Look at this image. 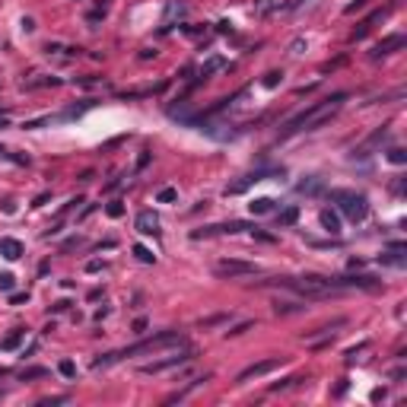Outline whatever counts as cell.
<instances>
[{
  "label": "cell",
  "mask_w": 407,
  "mask_h": 407,
  "mask_svg": "<svg viewBox=\"0 0 407 407\" xmlns=\"http://www.w3.org/2000/svg\"><path fill=\"white\" fill-rule=\"evenodd\" d=\"M344 99H347V92H334V95H328V99H321V102H312L306 112L293 115L290 121L283 124V134H296V130H315V127H321L325 121H331V115L341 109Z\"/></svg>",
  "instance_id": "cell-1"
},
{
  "label": "cell",
  "mask_w": 407,
  "mask_h": 407,
  "mask_svg": "<svg viewBox=\"0 0 407 407\" xmlns=\"http://www.w3.org/2000/svg\"><path fill=\"white\" fill-rule=\"evenodd\" d=\"M165 347H185V337H182L178 331H159V334H153V337L140 341V344H134V347H124V350H115V353L99 356V360L92 363V369H105V366H112V363H118V360H124V356L156 353V350H165Z\"/></svg>",
  "instance_id": "cell-2"
},
{
  "label": "cell",
  "mask_w": 407,
  "mask_h": 407,
  "mask_svg": "<svg viewBox=\"0 0 407 407\" xmlns=\"http://www.w3.org/2000/svg\"><path fill=\"white\" fill-rule=\"evenodd\" d=\"M331 200H337L341 210H344V217L353 220V223H363L366 213H369L366 197L363 194H353V191H331Z\"/></svg>",
  "instance_id": "cell-3"
},
{
  "label": "cell",
  "mask_w": 407,
  "mask_h": 407,
  "mask_svg": "<svg viewBox=\"0 0 407 407\" xmlns=\"http://www.w3.org/2000/svg\"><path fill=\"white\" fill-rule=\"evenodd\" d=\"M194 360V350H182V353H172V356H165V360H156V363H147V366H140V372L143 376H156V372H165V369H175V366H185Z\"/></svg>",
  "instance_id": "cell-4"
},
{
  "label": "cell",
  "mask_w": 407,
  "mask_h": 407,
  "mask_svg": "<svg viewBox=\"0 0 407 407\" xmlns=\"http://www.w3.org/2000/svg\"><path fill=\"white\" fill-rule=\"evenodd\" d=\"M283 363V356H270V360H261V363H251L248 369H242V372L235 376V382L242 385V382H251V379H258V376H267V372H274Z\"/></svg>",
  "instance_id": "cell-5"
},
{
  "label": "cell",
  "mask_w": 407,
  "mask_h": 407,
  "mask_svg": "<svg viewBox=\"0 0 407 407\" xmlns=\"http://www.w3.org/2000/svg\"><path fill=\"white\" fill-rule=\"evenodd\" d=\"M217 274L220 277H251V274H258L255 264H248V261H220L217 264Z\"/></svg>",
  "instance_id": "cell-6"
},
{
  "label": "cell",
  "mask_w": 407,
  "mask_h": 407,
  "mask_svg": "<svg viewBox=\"0 0 407 407\" xmlns=\"http://www.w3.org/2000/svg\"><path fill=\"white\" fill-rule=\"evenodd\" d=\"M134 226H137V232H143V235H156L159 232V217L153 210H140Z\"/></svg>",
  "instance_id": "cell-7"
},
{
  "label": "cell",
  "mask_w": 407,
  "mask_h": 407,
  "mask_svg": "<svg viewBox=\"0 0 407 407\" xmlns=\"http://www.w3.org/2000/svg\"><path fill=\"white\" fill-rule=\"evenodd\" d=\"M22 251H26V248H22V242H19V239H10V235H4V239H0V255H4L7 261H16V258H22Z\"/></svg>",
  "instance_id": "cell-8"
},
{
  "label": "cell",
  "mask_w": 407,
  "mask_h": 407,
  "mask_svg": "<svg viewBox=\"0 0 407 407\" xmlns=\"http://www.w3.org/2000/svg\"><path fill=\"white\" fill-rule=\"evenodd\" d=\"M404 35H388V39H382L379 45H376V51H372V57H382V54H391V51H398V48H404Z\"/></svg>",
  "instance_id": "cell-9"
},
{
  "label": "cell",
  "mask_w": 407,
  "mask_h": 407,
  "mask_svg": "<svg viewBox=\"0 0 407 407\" xmlns=\"http://www.w3.org/2000/svg\"><path fill=\"white\" fill-rule=\"evenodd\" d=\"M321 226H325V229L331 232V235H337L341 232V217H337V213H334V210H321Z\"/></svg>",
  "instance_id": "cell-10"
},
{
  "label": "cell",
  "mask_w": 407,
  "mask_h": 407,
  "mask_svg": "<svg viewBox=\"0 0 407 407\" xmlns=\"http://www.w3.org/2000/svg\"><path fill=\"white\" fill-rule=\"evenodd\" d=\"M341 325H347V318H337V321H331V325H321V328H315V331H306L302 341H315V337H321V334H331V328H341Z\"/></svg>",
  "instance_id": "cell-11"
},
{
  "label": "cell",
  "mask_w": 407,
  "mask_h": 407,
  "mask_svg": "<svg viewBox=\"0 0 407 407\" xmlns=\"http://www.w3.org/2000/svg\"><path fill=\"white\" fill-rule=\"evenodd\" d=\"M223 67H226V57H210V61H204V67H200V77L207 80V77H213Z\"/></svg>",
  "instance_id": "cell-12"
},
{
  "label": "cell",
  "mask_w": 407,
  "mask_h": 407,
  "mask_svg": "<svg viewBox=\"0 0 407 407\" xmlns=\"http://www.w3.org/2000/svg\"><path fill=\"white\" fill-rule=\"evenodd\" d=\"M248 207H251V213H255V217H261V213H270V210H274V200H270V197H258V200H251Z\"/></svg>",
  "instance_id": "cell-13"
},
{
  "label": "cell",
  "mask_w": 407,
  "mask_h": 407,
  "mask_svg": "<svg viewBox=\"0 0 407 407\" xmlns=\"http://www.w3.org/2000/svg\"><path fill=\"white\" fill-rule=\"evenodd\" d=\"M299 220V207H286L283 213H277V226H293Z\"/></svg>",
  "instance_id": "cell-14"
},
{
  "label": "cell",
  "mask_w": 407,
  "mask_h": 407,
  "mask_svg": "<svg viewBox=\"0 0 407 407\" xmlns=\"http://www.w3.org/2000/svg\"><path fill=\"white\" fill-rule=\"evenodd\" d=\"M296 191H302V194H318V191H321V182H318V178H306V182L296 185Z\"/></svg>",
  "instance_id": "cell-15"
},
{
  "label": "cell",
  "mask_w": 407,
  "mask_h": 407,
  "mask_svg": "<svg viewBox=\"0 0 407 407\" xmlns=\"http://www.w3.org/2000/svg\"><path fill=\"white\" fill-rule=\"evenodd\" d=\"M48 376V369H42V366H32V369H22L19 372V379L22 382H32V379H45Z\"/></svg>",
  "instance_id": "cell-16"
},
{
  "label": "cell",
  "mask_w": 407,
  "mask_h": 407,
  "mask_svg": "<svg viewBox=\"0 0 407 407\" xmlns=\"http://www.w3.org/2000/svg\"><path fill=\"white\" fill-rule=\"evenodd\" d=\"M172 200H178V191L175 188H159L156 191V204H172Z\"/></svg>",
  "instance_id": "cell-17"
},
{
  "label": "cell",
  "mask_w": 407,
  "mask_h": 407,
  "mask_svg": "<svg viewBox=\"0 0 407 407\" xmlns=\"http://www.w3.org/2000/svg\"><path fill=\"white\" fill-rule=\"evenodd\" d=\"M134 255H137V261H143V264H153V261H156V255H153L147 245H134Z\"/></svg>",
  "instance_id": "cell-18"
},
{
  "label": "cell",
  "mask_w": 407,
  "mask_h": 407,
  "mask_svg": "<svg viewBox=\"0 0 407 407\" xmlns=\"http://www.w3.org/2000/svg\"><path fill=\"white\" fill-rule=\"evenodd\" d=\"M302 302H274V312L277 315H286V312H299Z\"/></svg>",
  "instance_id": "cell-19"
},
{
  "label": "cell",
  "mask_w": 407,
  "mask_h": 407,
  "mask_svg": "<svg viewBox=\"0 0 407 407\" xmlns=\"http://www.w3.org/2000/svg\"><path fill=\"white\" fill-rule=\"evenodd\" d=\"M57 372H61L64 379H74L77 376V366L70 363V360H61V363H57Z\"/></svg>",
  "instance_id": "cell-20"
},
{
  "label": "cell",
  "mask_w": 407,
  "mask_h": 407,
  "mask_svg": "<svg viewBox=\"0 0 407 407\" xmlns=\"http://www.w3.org/2000/svg\"><path fill=\"white\" fill-rule=\"evenodd\" d=\"M248 328H255V318H248V321H239L235 328H229V331H226V337H235V334H242V331H248Z\"/></svg>",
  "instance_id": "cell-21"
},
{
  "label": "cell",
  "mask_w": 407,
  "mask_h": 407,
  "mask_svg": "<svg viewBox=\"0 0 407 407\" xmlns=\"http://www.w3.org/2000/svg\"><path fill=\"white\" fill-rule=\"evenodd\" d=\"M22 334H26V331H13V334H10V337H7L4 344H0V347H4V350H13V347H19V341H22Z\"/></svg>",
  "instance_id": "cell-22"
},
{
  "label": "cell",
  "mask_w": 407,
  "mask_h": 407,
  "mask_svg": "<svg viewBox=\"0 0 407 407\" xmlns=\"http://www.w3.org/2000/svg\"><path fill=\"white\" fill-rule=\"evenodd\" d=\"M388 159H391L394 165H404V162H407V153H404L401 147H394V150H388Z\"/></svg>",
  "instance_id": "cell-23"
},
{
  "label": "cell",
  "mask_w": 407,
  "mask_h": 407,
  "mask_svg": "<svg viewBox=\"0 0 407 407\" xmlns=\"http://www.w3.org/2000/svg\"><path fill=\"white\" fill-rule=\"evenodd\" d=\"M105 213H109V217H115V220L124 217V204H121V200H112L109 207H105Z\"/></svg>",
  "instance_id": "cell-24"
},
{
  "label": "cell",
  "mask_w": 407,
  "mask_h": 407,
  "mask_svg": "<svg viewBox=\"0 0 407 407\" xmlns=\"http://www.w3.org/2000/svg\"><path fill=\"white\" fill-rule=\"evenodd\" d=\"M280 80H283V74H280V70H270V74L264 77V86H267V89H274V86H277Z\"/></svg>",
  "instance_id": "cell-25"
},
{
  "label": "cell",
  "mask_w": 407,
  "mask_h": 407,
  "mask_svg": "<svg viewBox=\"0 0 407 407\" xmlns=\"http://www.w3.org/2000/svg\"><path fill=\"white\" fill-rule=\"evenodd\" d=\"M13 283H16V277H13V274H0V290H13Z\"/></svg>",
  "instance_id": "cell-26"
},
{
  "label": "cell",
  "mask_w": 407,
  "mask_h": 407,
  "mask_svg": "<svg viewBox=\"0 0 407 407\" xmlns=\"http://www.w3.org/2000/svg\"><path fill=\"white\" fill-rule=\"evenodd\" d=\"M10 302H13V306H22V302H29V293H13V296H10Z\"/></svg>",
  "instance_id": "cell-27"
},
{
  "label": "cell",
  "mask_w": 407,
  "mask_h": 407,
  "mask_svg": "<svg viewBox=\"0 0 407 407\" xmlns=\"http://www.w3.org/2000/svg\"><path fill=\"white\" fill-rule=\"evenodd\" d=\"M369 4V0H356V4H350V7H347V13H356V10H363Z\"/></svg>",
  "instance_id": "cell-28"
},
{
  "label": "cell",
  "mask_w": 407,
  "mask_h": 407,
  "mask_svg": "<svg viewBox=\"0 0 407 407\" xmlns=\"http://www.w3.org/2000/svg\"><path fill=\"white\" fill-rule=\"evenodd\" d=\"M64 401H67V398H45V401H39V404H42V407H51V404H64Z\"/></svg>",
  "instance_id": "cell-29"
},
{
  "label": "cell",
  "mask_w": 407,
  "mask_h": 407,
  "mask_svg": "<svg viewBox=\"0 0 407 407\" xmlns=\"http://www.w3.org/2000/svg\"><path fill=\"white\" fill-rule=\"evenodd\" d=\"M134 331H137V334L147 331V318H137V321H134Z\"/></svg>",
  "instance_id": "cell-30"
},
{
  "label": "cell",
  "mask_w": 407,
  "mask_h": 407,
  "mask_svg": "<svg viewBox=\"0 0 407 407\" xmlns=\"http://www.w3.org/2000/svg\"><path fill=\"white\" fill-rule=\"evenodd\" d=\"M86 270H89V274H95V270H102V261H89V264H86Z\"/></svg>",
  "instance_id": "cell-31"
},
{
  "label": "cell",
  "mask_w": 407,
  "mask_h": 407,
  "mask_svg": "<svg viewBox=\"0 0 407 407\" xmlns=\"http://www.w3.org/2000/svg\"><path fill=\"white\" fill-rule=\"evenodd\" d=\"M140 57H143V61H150V57H156V51H153V48H143Z\"/></svg>",
  "instance_id": "cell-32"
},
{
  "label": "cell",
  "mask_w": 407,
  "mask_h": 407,
  "mask_svg": "<svg viewBox=\"0 0 407 407\" xmlns=\"http://www.w3.org/2000/svg\"><path fill=\"white\" fill-rule=\"evenodd\" d=\"M4 376H10V369H7V366H0V379H4Z\"/></svg>",
  "instance_id": "cell-33"
},
{
  "label": "cell",
  "mask_w": 407,
  "mask_h": 407,
  "mask_svg": "<svg viewBox=\"0 0 407 407\" xmlns=\"http://www.w3.org/2000/svg\"><path fill=\"white\" fill-rule=\"evenodd\" d=\"M0 127H7V118H0Z\"/></svg>",
  "instance_id": "cell-34"
},
{
  "label": "cell",
  "mask_w": 407,
  "mask_h": 407,
  "mask_svg": "<svg viewBox=\"0 0 407 407\" xmlns=\"http://www.w3.org/2000/svg\"><path fill=\"white\" fill-rule=\"evenodd\" d=\"M4 153H7V150H4V147H0V156H4Z\"/></svg>",
  "instance_id": "cell-35"
}]
</instances>
